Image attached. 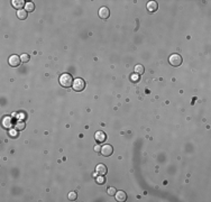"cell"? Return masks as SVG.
I'll use <instances>...</instances> for the list:
<instances>
[{"instance_id": "6da1fadb", "label": "cell", "mask_w": 211, "mask_h": 202, "mask_svg": "<svg viewBox=\"0 0 211 202\" xmlns=\"http://www.w3.org/2000/svg\"><path fill=\"white\" fill-rule=\"evenodd\" d=\"M59 84L63 88H70L73 84V77H72V75L70 73H63V74H61V76H59Z\"/></svg>"}, {"instance_id": "7a4b0ae2", "label": "cell", "mask_w": 211, "mask_h": 202, "mask_svg": "<svg viewBox=\"0 0 211 202\" xmlns=\"http://www.w3.org/2000/svg\"><path fill=\"white\" fill-rule=\"evenodd\" d=\"M72 88L73 90L76 91V92H80L82 90H84L85 88V81L81 77H76L73 80V84H72Z\"/></svg>"}, {"instance_id": "3957f363", "label": "cell", "mask_w": 211, "mask_h": 202, "mask_svg": "<svg viewBox=\"0 0 211 202\" xmlns=\"http://www.w3.org/2000/svg\"><path fill=\"white\" fill-rule=\"evenodd\" d=\"M182 56L180 54H172L169 57V62L172 66H180L182 64Z\"/></svg>"}, {"instance_id": "277c9868", "label": "cell", "mask_w": 211, "mask_h": 202, "mask_svg": "<svg viewBox=\"0 0 211 202\" xmlns=\"http://www.w3.org/2000/svg\"><path fill=\"white\" fill-rule=\"evenodd\" d=\"M100 153H101L102 156H104V157H108L110 155H112V153H113V147L109 145V144H106V145H103L101 147V149H100Z\"/></svg>"}, {"instance_id": "5b68a950", "label": "cell", "mask_w": 211, "mask_h": 202, "mask_svg": "<svg viewBox=\"0 0 211 202\" xmlns=\"http://www.w3.org/2000/svg\"><path fill=\"white\" fill-rule=\"evenodd\" d=\"M9 62V65L12 67H17L20 65V63H21V59H20V56H18V55H11L8 59Z\"/></svg>"}, {"instance_id": "8992f818", "label": "cell", "mask_w": 211, "mask_h": 202, "mask_svg": "<svg viewBox=\"0 0 211 202\" xmlns=\"http://www.w3.org/2000/svg\"><path fill=\"white\" fill-rule=\"evenodd\" d=\"M107 172H108V169H107V166H106L104 164H98V165H97V167H95V173H97L98 175L104 176V175L107 174Z\"/></svg>"}, {"instance_id": "52a82bcc", "label": "cell", "mask_w": 211, "mask_h": 202, "mask_svg": "<svg viewBox=\"0 0 211 202\" xmlns=\"http://www.w3.org/2000/svg\"><path fill=\"white\" fill-rule=\"evenodd\" d=\"M98 14H99V17L101 19H108L110 16V11L107 7H101V8L99 9V12Z\"/></svg>"}, {"instance_id": "ba28073f", "label": "cell", "mask_w": 211, "mask_h": 202, "mask_svg": "<svg viewBox=\"0 0 211 202\" xmlns=\"http://www.w3.org/2000/svg\"><path fill=\"white\" fill-rule=\"evenodd\" d=\"M146 7H147V10L149 12H155L157 10V8H158V5H157L156 1H148L147 5H146Z\"/></svg>"}, {"instance_id": "9c48e42d", "label": "cell", "mask_w": 211, "mask_h": 202, "mask_svg": "<svg viewBox=\"0 0 211 202\" xmlns=\"http://www.w3.org/2000/svg\"><path fill=\"white\" fill-rule=\"evenodd\" d=\"M115 196H116V200L119 202H124L127 200V194L124 191H117L116 194H115Z\"/></svg>"}, {"instance_id": "30bf717a", "label": "cell", "mask_w": 211, "mask_h": 202, "mask_svg": "<svg viewBox=\"0 0 211 202\" xmlns=\"http://www.w3.org/2000/svg\"><path fill=\"white\" fill-rule=\"evenodd\" d=\"M11 126H12V119L9 116L3 117V119H2V127L6 128V129H9Z\"/></svg>"}, {"instance_id": "8fae6325", "label": "cell", "mask_w": 211, "mask_h": 202, "mask_svg": "<svg viewBox=\"0 0 211 202\" xmlns=\"http://www.w3.org/2000/svg\"><path fill=\"white\" fill-rule=\"evenodd\" d=\"M94 137H95V140L98 143H103L107 139V136H106V134L103 131H97L95 135H94Z\"/></svg>"}, {"instance_id": "7c38bea8", "label": "cell", "mask_w": 211, "mask_h": 202, "mask_svg": "<svg viewBox=\"0 0 211 202\" xmlns=\"http://www.w3.org/2000/svg\"><path fill=\"white\" fill-rule=\"evenodd\" d=\"M11 5H12V7H14V8L20 10V9L25 6L26 3H25V1H24V0H12V1H11Z\"/></svg>"}, {"instance_id": "4fadbf2b", "label": "cell", "mask_w": 211, "mask_h": 202, "mask_svg": "<svg viewBox=\"0 0 211 202\" xmlns=\"http://www.w3.org/2000/svg\"><path fill=\"white\" fill-rule=\"evenodd\" d=\"M14 127H15V130H23V129H25L26 124L23 120H17L16 124L14 125Z\"/></svg>"}, {"instance_id": "5bb4252c", "label": "cell", "mask_w": 211, "mask_h": 202, "mask_svg": "<svg viewBox=\"0 0 211 202\" xmlns=\"http://www.w3.org/2000/svg\"><path fill=\"white\" fill-rule=\"evenodd\" d=\"M27 15H28V12L26 11L25 9H20V10L17 11V17L20 20H25L26 18H27Z\"/></svg>"}, {"instance_id": "9a60e30c", "label": "cell", "mask_w": 211, "mask_h": 202, "mask_svg": "<svg viewBox=\"0 0 211 202\" xmlns=\"http://www.w3.org/2000/svg\"><path fill=\"white\" fill-rule=\"evenodd\" d=\"M144 72H145V68H144L143 65L137 64L135 66V73L137 75H142V74H144Z\"/></svg>"}, {"instance_id": "2e32d148", "label": "cell", "mask_w": 211, "mask_h": 202, "mask_svg": "<svg viewBox=\"0 0 211 202\" xmlns=\"http://www.w3.org/2000/svg\"><path fill=\"white\" fill-rule=\"evenodd\" d=\"M35 9V5L34 2H30V1H28V2H26L25 5V10L27 12H30V11H34Z\"/></svg>"}, {"instance_id": "e0dca14e", "label": "cell", "mask_w": 211, "mask_h": 202, "mask_svg": "<svg viewBox=\"0 0 211 202\" xmlns=\"http://www.w3.org/2000/svg\"><path fill=\"white\" fill-rule=\"evenodd\" d=\"M68 198L70 201H75L76 198H77V193H76L75 191H72V192H70L68 194Z\"/></svg>"}, {"instance_id": "ac0fdd59", "label": "cell", "mask_w": 211, "mask_h": 202, "mask_svg": "<svg viewBox=\"0 0 211 202\" xmlns=\"http://www.w3.org/2000/svg\"><path fill=\"white\" fill-rule=\"evenodd\" d=\"M29 59H30V57H29V55H28V54H25V53H24V54H21V55H20V59H21V62H23V63H27V62L29 61Z\"/></svg>"}, {"instance_id": "d6986e66", "label": "cell", "mask_w": 211, "mask_h": 202, "mask_svg": "<svg viewBox=\"0 0 211 202\" xmlns=\"http://www.w3.org/2000/svg\"><path fill=\"white\" fill-rule=\"evenodd\" d=\"M107 192H108V194H109V195H115V194H116V192H117V190H116L115 187H109Z\"/></svg>"}, {"instance_id": "ffe728a7", "label": "cell", "mask_w": 211, "mask_h": 202, "mask_svg": "<svg viewBox=\"0 0 211 202\" xmlns=\"http://www.w3.org/2000/svg\"><path fill=\"white\" fill-rule=\"evenodd\" d=\"M97 182H98L99 184H103V183H104V178H103V176H100V175H99V177L97 178Z\"/></svg>"}, {"instance_id": "44dd1931", "label": "cell", "mask_w": 211, "mask_h": 202, "mask_svg": "<svg viewBox=\"0 0 211 202\" xmlns=\"http://www.w3.org/2000/svg\"><path fill=\"white\" fill-rule=\"evenodd\" d=\"M100 149H101V147H100V146H95V147H94V151L95 152H100Z\"/></svg>"}, {"instance_id": "7402d4cb", "label": "cell", "mask_w": 211, "mask_h": 202, "mask_svg": "<svg viewBox=\"0 0 211 202\" xmlns=\"http://www.w3.org/2000/svg\"><path fill=\"white\" fill-rule=\"evenodd\" d=\"M11 135H12V136H16V137H17V133H15V131H11Z\"/></svg>"}]
</instances>
